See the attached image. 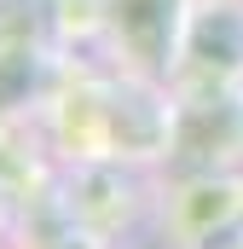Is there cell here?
Listing matches in <instances>:
<instances>
[{"instance_id":"obj_1","label":"cell","mask_w":243,"mask_h":249,"mask_svg":"<svg viewBox=\"0 0 243 249\" xmlns=\"http://www.w3.org/2000/svg\"><path fill=\"white\" fill-rule=\"evenodd\" d=\"M110 23L127 41V53L145 64H168L174 58V29H180V0H116Z\"/></svg>"},{"instance_id":"obj_2","label":"cell","mask_w":243,"mask_h":249,"mask_svg":"<svg viewBox=\"0 0 243 249\" xmlns=\"http://www.w3.org/2000/svg\"><path fill=\"white\" fill-rule=\"evenodd\" d=\"M191 58L203 70H214V75L243 70V12H232V6L197 12V23H191Z\"/></svg>"}]
</instances>
